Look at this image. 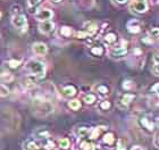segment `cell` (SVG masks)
I'll use <instances>...</instances> for the list:
<instances>
[{
	"mask_svg": "<svg viewBox=\"0 0 159 150\" xmlns=\"http://www.w3.org/2000/svg\"><path fill=\"white\" fill-rule=\"evenodd\" d=\"M41 0H27V5H29V11L32 13V9H35L40 5Z\"/></svg>",
	"mask_w": 159,
	"mask_h": 150,
	"instance_id": "obj_31",
	"label": "cell"
},
{
	"mask_svg": "<svg viewBox=\"0 0 159 150\" xmlns=\"http://www.w3.org/2000/svg\"><path fill=\"white\" fill-rule=\"evenodd\" d=\"M76 93H77V90L74 85H67V87H64L61 89V94L65 98H72Z\"/></svg>",
	"mask_w": 159,
	"mask_h": 150,
	"instance_id": "obj_17",
	"label": "cell"
},
{
	"mask_svg": "<svg viewBox=\"0 0 159 150\" xmlns=\"http://www.w3.org/2000/svg\"><path fill=\"white\" fill-rule=\"evenodd\" d=\"M114 1H116L117 3H125V2H127V0H114Z\"/></svg>",
	"mask_w": 159,
	"mask_h": 150,
	"instance_id": "obj_46",
	"label": "cell"
},
{
	"mask_svg": "<svg viewBox=\"0 0 159 150\" xmlns=\"http://www.w3.org/2000/svg\"><path fill=\"white\" fill-rule=\"evenodd\" d=\"M142 53H143V51L140 49L139 47L133 50V55H134V56H142Z\"/></svg>",
	"mask_w": 159,
	"mask_h": 150,
	"instance_id": "obj_41",
	"label": "cell"
},
{
	"mask_svg": "<svg viewBox=\"0 0 159 150\" xmlns=\"http://www.w3.org/2000/svg\"><path fill=\"white\" fill-rule=\"evenodd\" d=\"M49 137V132L44 130H39L37 132V138L38 139H41V138H48Z\"/></svg>",
	"mask_w": 159,
	"mask_h": 150,
	"instance_id": "obj_37",
	"label": "cell"
},
{
	"mask_svg": "<svg viewBox=\"0 0 159 150\" xmlns=\"http://www.w3.org/2000/svg\"><path fill=\"white\" fill-rule=\"evenodd\" d=\"M14 80H15V76L9 72H2L0 74V81L3 83H11Z\"/></svg>",
	"mask_w": 159,
	"mask_h": 150,
	"instance_id": "obj_21",
	"label": "cell"
},
{
	"mask_svg": "<svg viewBox=\"0 0 159 150\" xmlns=\"http://www.w3.org/2000/svg\"><path fill=\"white\" fill-rule=\"evenodd\" d=\"M24 150H39L40 149V144L37 140L34 139H29L24 142L23 144Z\"/></svg>",
	"mask_w": 159,
	"mask_h": 150,
	"instance_id": "obj_18",
	"label": "cell"
},
{
	"mask_svg": "<svg viewBox=\"0 0 159 150\" xmlns=\"http://www.w3.org/2000/svg\"><path fill=\"white\" fill-rule=\"evenodd\" d=\"M46 148L48 150H52V149H55V143H53L52 141H48L46 143Z\"/></svg>",
	"mask_w": 159,
	"mask_h": 150,
	"instance_id": "obj_42",
	"label": "cell"
},
{
	"mask_svg": "<svg viewBox=\"0 0 159 150\" xmlns=\"http://www.w3.org/2000/svg\"><path fill=\"white\" fill-rule=\"evenodd\" d=\"M140 124H141V126H142L143 129H146V130L149 131V132H152V131L155 130L153 120H150L149 117L143 116L142 118H140Z\"/></svg>",
	"mask_w": 159,
	"mask_h": 150,
	"instance_id": "obj_14",
	"label": "cell"
},
{
	"mask_svg": "<svg viewBox=\"0 0 159 150\" xmlns=\"http://www.w3.org/2000/svg\"><path fill=\"white\" fill-rule=\"evenodd\" d=\"M102 141L106 144H108V146H111V144H114V142H115V137H114L113 133H107L103 135Z\"/></svg>",
	"mask_w": 159,
	"mask_h": 150,
	"instance_id": "obj_30",
	"label": "cell"
},
{
	"mask_svg": "<svg viewBox=\"0 0 159 150\" xmlns=\"http://www.w3.org/2000/svg\"><path fill=\"white\" fill-rule=\"evenodd\" d=\"M149 1L152 6H156V5H158V2H159V0H149Z\"/></svg>",
	"mask_w": 159,
	"mask_h": 150,
	"instance_id": "obj_45",
	"label": "cell"
},
{
	"mask_svg": "<svg viewBox=\"0 0 159 150\" xmlns=\"http://www.w3.org/2000/svg\"><path fill=\"white\" fill-rule=\"evenodd\" d=\"M129 9L135 14H143L148 10L147 0H133L129 5Z\"/></svg>",
	"mask_w": 159,
	"mask_h": 150,
	"instance_id": "obj_5",
	"label": "cell"
},
{
	"mask_svg": "<svg viewBox=\"0 0 159 150\" xmlns=\"http://www.w3.org/2000/svg\"><path fill=\"white\" fill-rule=\"evenodd\" d=\"M99 108H100V110H103V111L110 110V108H111V102H110L109 100L103 99L102 101H100V103H99Z\"/></svg>",
	"mask_w": 159,
	"mask_h": 150,
	"instance_id": "obj_27",
	"label": "cell"
},
{
	"mask_svg": "<svg viewBox=\"0 0 159 150\" xmlns=\"http://www.w3.org/2000/svg\"><path fill=\"white\" fill-rule=\"evenodd\" d=\"M51 1H52V2H55V3H58V2H60L61 0H51Z\"/></svg>",
	"mask_w": 159,
	"mask_h": 150,
	"instance_id": "obj_47",
	"label": "cell"
},
{
	"mask_svg": "<svg viewBox=\"0 0 159 150\" xmlns=\"http://www.w3.org/2000/svg\"><path fill=\"white\" fill-rule=\"evenodd\" d=\"M10 13H11V16L13 15H16V14L22 13V7L20 5H13L11 8H10Z\"/></svg>",
	"mask_w": 159,
	"mask_h": 150,
	"instance_id": "obj_35",
	"label": "cell"
},
{
	"mask_svg": "<svg viewBox=\"0 0 159 150\" xmlns=\"http://www.w3.org/2000/svg\"><path fill=\"white\" fill-rule=\"evenodd\" d=\"M153 60V65H159V57H158V50H156V52L152 57Z\"/></svg>",
	"mask_w": 159,
	"mask_h": 150,
	"instance_id": "obj_40",
	"label": "cell"
},
{
	"mask_svg": "<svg viewBox=\"0 0 159 150\" xmlns=\"http://www.w3.org/2000/svg\"><path fill=\"white\" fill-rule=\"evenodd\" d=\"M90 53L94 57H101L105 53V48L102 46H91L90 48Z\"/></svg>",
	"mask_w": 159,
	"mask_h": 150,
	"instance_id": "obj_20",
	"label": "cell"
},
{
	"mask_svg": "<svg viewBox=\"0 0 159 150\" xmlns=\"http://www.w3.org/2000/svg\"><path fill=\"white\" fill-rule=\"evenodd\" d=\"M131 150H146V149H144L142 146H134V147H132Z\"/></svg>",
	"mask_w": 159,
	"mask_h": 150,
	"instance_id": "obj_44",
	"label": "cell"
},
{
	"mask_svg": "<svg viewBox=\"0 0 159 150\" xmlns=\"http://www.w3.org/2000/svg\"><path fill=\"white\" fill-rule=\"evenodd\" d=\"M142 24L140 22L139 20H135V18H133V20H129L126 24V29L129 31L131 34H138L140 33L141 31H142Z\"/></svg>",
	"mask_w": 159,
	"mask_h": 150,
	"instance_id": "obj_6",
	"label": "cell"
},
{
	"mask_svg": "<svg viewBox=\"0 0 159 150\" xmlns=\"http://www.w3.org/2000/svg\"><path fill=\"white\" fill-rule=\"evenodd\" d=\"M70 142L67 138H63V139H60V140L58 141V147H59L60 149L66 150L70 148Z\"/></svg>",
	"mask_w": 159,
	"mask_h": 150,
	"instance_id": "obj_29",
	"label": "cell"
},
{
	"mask_svg": "<svg viewBox=\"0 0 159 150\" xmlns=\"http://www.w3.org/2000/svg\"><path fill=\"white\" fill-rule=\"evenodd\" d=\"M11 24L20 32H26L27 31V18L23 13L13 15L11 16Z\"/></svg>",
	"mask_w": 159,
	"mask_h": 150,
	"instance_id": "obj_4",
	"label": "cell"
},
{
	"mask_svg": "<svg viewBox=\"0 0 159 150\" xmlns=\"http://www.w3.org/2000/svg\"><path fill=\"white\" fill-rule=\"evenodd\" d=\"M116 149L117 150H126V143L123 139H119V140L117 141V148Z\"/></svg>",
	"mask_w": 159,
	"mask_h": 150,
	"instance_id": "obj_38",
	"label": "cell"
},
{
	"mask_svg": "<svg viewBox=\"0 0 159 150\" xmlns=\"http://www.w3.org/2000/svg\"><path fill=\"white\" fill-rule=\"evenodd\" d=\"M59 33L63 38H70L74 34V31L70 26H66L65 25V26H61L59 29Z\"/></svg>",
	"mask_w": 159,
	"mask_h": 150,
	"instance_id": "obj_22",
	"label": "cell"
},
{
	"mask_svg": "<svg viewBox=\"0 0 159 150\" xmlns=\"http://www.w3.org/2000/svg\"><path fill=\"white\" fill-rule=\"evenodd\" d=\"M90 130H91V129H89V127L80 126V127H76V129L74 130V134H75L77 138H86L88 135H89Z\"/></svg>",
	"mask_w": 159,
	"mask_h": 150,
	"instance_id": "obj_19",
	"label": "cell"
},
{
	"mask_svg": "<svg viewBox=\"0 0 159 150\" xmlns=\"http://www.w3.org/2000/svg\"><path fill=\"white\" fill-rule=\"evenodd\" d=\"M83 101H84L86 105H93V103L97 101V96L93 93H88L83 97Z\"/></svg>",
	"mask_w": 159,
	"mask_h": 150,
	"instance_id": "obj_24",
	"label": "cell"
},
{
	"mask_svg": "<svg viewBox=\"0 0 159 150\" xmlns=\"http://www.w3.org/2000/svg\"><path fill=\"white\" fill-rule=\"evenodd\" d=\"M32 50H33L34 55H37V56H46L47 53H48V47H47L46 43H43V42H35V43L32 46Z\"/></svg>",
	"mask_w": 159,
	"mask_h": 150,
	"instance_id": "obj_10",
	"label": "cell"
},
{
	"mask_svg": "<svg viewBox=\"0 0 159 150\" xmlns=\"http://www.w3.org/2000/svg\"><path fill=\"white\" fill-rule=\"evenodd\" d=\"M149 37L151 38V39H153V40H157L159 37V30L158 27H153V29H151V30L149 31Z\"/></svg>",
	"mask_w": 159,
	"mask_h": 150,
	"instance_id": "obj_33",
	"label": "cell"
},
{
	"mask_svg": "<svg viewBox=\"0 0 159 150\" xmlns=\"http://www.w3.org/2000/svg\"><path fill=\"white\" fill-rule=\"evenodd\" d=\"M152 144H153V147L156 148V149L159 147V138H158V133L155 134V138H153Z\"/></svg>",
	"mask_w": 159,
	"mask_h": 150,
	"instance_id": "obj_39",
	"label": "cell"
},
{
	"mask_svg": "<svg viewBox=\"0 0 159 150\" xmlns=\"http://www.w3.org/2000/svg\"><path fill=\"white\" fill-rule=\"evenodd\" d=\"M158 88H159V84L158 83H155V85H153V87H151L150 91H151L152 93H155V94H158Z\"/></svg>",
	"mask_w": 159,
	"mask_h": 150,
	"instance_id": "obj_43",
	"label": "cell"
},
{
	"mask_svg": "<svg viewBox=\"0 0 159 150\" xmlns=\"http://www.w3.org/2000/svg\"><path fill=\"white\" fill-rule=\"evenodd\" d=\"M93 90L96 91L101 98H106L110 94V89L109 87H107L106 84H96L93 87Z\"/></svg>",
	"mask_w": 159,
	"mask_h": 150,
	"instance_id": "obj_11",
	"label": "cell"
},
{
	"mask_svg": "<svg viewBox=\"0 0 159 150\" xmlns=\"http://www.w3.org/2000/svg\"><path fill=\"white\" fill-rule=\"evenodd\" d=\"M1 16H2V14H1V11H0V18H1Z\"/></svg>",
	"mask_w": 159,
	"mask_h": 150,
	"instance_id": "obj_48",
	"label": "cell"
},
{
	"mask_svg": "<svg viewBox=\"0 0 159 150\" xmlns=\"http://www.w3.org/2000/svg\"><path fill=\"white\" fill-rule=\"evenodd\" d=\"M107 53H108V56L111 59L115 60L125 58L126 55H127V42L124 40H120V44L119 46H111V47H109Z\"/></svg>",
	"mask_w": 159,
	"mask_h": 150,
	"instance_id": "obj_3",
	"label": "cell"
},
{
	"mask_svg": "<svg viewBox=\"0 0 159 150\" xmlns=\"http://www.w3.org/2000/svg\"><path fill=\"white\" fill-rule=\"evenodd\" d=\"M53 17L52 10L48 9V8H41L38 11H35V18H37L39 22H42V20H49Z\"/></svg>",
	"mask_w": 159,
	"mask_h": 150,
	"instance_id": "obj_7",
	"label": "cell"
},
{
	"mask_svg": "<svg viewBox=\"0 0 159 150\" xmlns=\"http://www.w3.org/2000/svg\"><path fill=\"white\" fill-rule=\"evenodd\" d=\"M25 70L26 72L34 75V76L42 79L46 75V65L38 59H30L25 64Z\"/></svg>",
	"mask_w": 159,
	"mask_h": 150,
	"instance_id": "obj_2",
	"label": "cell"
},
{
	"mask_svg": "<svg viewBox=\"0 0 159 150\" xmlns=\"http://www.w3.org/2000/svg\"><path fill=\"white\" fill-rule=\"evenodd\" d=\"M80 149L81 150H94V144L88 140H84L80 143Z\"/></svg>",
	"mask_w": 159,
	"mask_h": 150,
	"instance_id": "obj_25",
	"label": "cell"
},
{
	"mask_svg": "<svg viewBox=\"0 0 159 150\" xmlns=\"http://www.w3.org/2000/svg\"><path fill=\"white\" fill-rule=\"evenodd\" d=\"M39 31L42 34H50L55 31V23L52 20H42L39 24Z\"/></svg>",
	"mask_w": 159,
	"mask_h": 150,
	"instance_id": "obj_8",
	"label": "cell"
},
{
	"mask_svg": "<svg viewBox=\"0 0 159 150\" xmlns=\"http://www.w3.org/2000/svg\"><path fill=\"white\" fill-rule=\"evenodd\" d=\"M96 5V0H76L77 8L82 10H89L92 9Z\"/></svg>",
	"mask_w": 159,
	"mask_h": 150,
	"instance_id": "obj_12",
	"label": "cell"
},
{
	"mask_svg": "<svg viewBox=\"0 0 159 150\" xmlns=\"http://www.w3.org/2000/svg\"><path fill=\"white\" fill-rule=\"evenodd\" d=\"M117 40H118L117 34L114 33V32H109V33H107L106 35L103 37V41H105V43H106L107 46H109V47L115 46L116 42H117Z\"/></svg>",
	"mask_w": 159,
	"mask_h": 150,
	"instance_id": "obj_15",
	"label": "cell"
},
{
	"mask_svg": "<svg viewBox=\"0 0 159 150\" xmlns=\"http://www.w3.org/2000/svg\"><path fill=\"white\" fill-rule=\"evenodd\" d=\"M38 80H40L39 77L34 76V75H31V74H29L27 76L23 77L22 79V85H23L25 89H33V88H35V85H37V82Z\"/></svg>",
	"mask_w": 159,
	"mask_h": 150,
	"instance_id": "obj_9",
	"label": "cell"
},
{
	"mask_svg": "<svg viewBox=\"0 0 159 150\" xmlns=\"http://www.w3.org/2000/svg\"><path fill=\"white\" fill-rule=\"evenodd\" d=\"M20 64H22V61H20V60L10 59L9 61H8V66H9L10 68H17V67L20 66Z\"/></svg>",
	"mask_w": 159,
	"mask_h": 150,
	"instance_id": "obj_36",
	"label": "cell"
},
{
	"mask_svg": "<svg viewBox=\"0 0 159 150\" xmlns=\"http://www.w3.org/2000/svg\"><path fill=\"white\" fill-rule=\"evenodd\" d=\"M83 29H84L83 31H85L90 37H92V35H94V34L98 32V24H97L96 22H86V23L84 24Z\"/></svg>",
	"mask_w": 159,
	"mask_h": 150,
	"instance_id": "obj_13",
	"label": "cell"
},
{
	"mask_svg": "<svg viewBox=\"0 0 159 150\" xmlns=\"http://www.w3.org/2000/svg\"><path fill=\"white\" fill-rule=\"evenodd\" d=\"M74 35L77 39H88V38H91L89 34L86 33L85 31H79V32H74Z\"/></svg>",
	"mask_w": 159,
	"mask_h": 150,
	"instance_id": "obj_34",
	"label": "cell"
},
{
	"mask_svg": "<svg viewBox=\"0 0 159 150\" xmlns=\"http://www.w3.org/2000/svg\"><path fill=\"white\" fill-rule=\"evenodd\" d=\"M103 130V127H101V126H99V127H94V129H92V130H90V133H89V135H90V139H97V138L99 137L100 135V133H101V131Z\"/></svg>",
	"mask_w": 159,
	"mask_h": 150,
	"instance_id": "obj_26",
	"label": "cell"
},
{
	"mask_svg": "<svg viewBox=\"0 0 159 150\" xmlns=\"http://www.w3.org/2000/svg\"><path fill=\"white\" fill-rule=\"evenodd\" d=\"M33 111L37 116H48L53 113V106L50 102V100L39 99L34 98L33 99Z\"/></svg>",
	"mask_w": 159,
	"mask_h": 150,
	"instance_id": "obj_1",
	"label": "cell"
},
{
	"mask_svg": "<svg viewBox=\"0 0 159 150\" xmlns=\"http://www.w3.org/2000/svg\"><path fill=\"white\" fill-rule=\"evenodd\" d=\"M122 88L125 91H134L135 90V83L131 80H125L122 83Z\"/></svg>",
	"mask_w": 159,
	"mask_h": 150,
	"instance_id": "obj_23",
	"label": "cell"
},
{
	"mask_svg": "<svg viewBox=\"0 0 159 150\" xmlns=\"http://www.w3.org/2000/svg\"><path fill=\"white\" fill-rule=\"evenodd\" d=\"M134 99H135V96L133 93H124L119 99V105H122L124 108H126Z\"/></svg>",
	"mask_w": 159,
	"mask_h": 150,
	"instance_id": "obj_16",
	"label": "cell"
},
{
	"mask_svg": "<svg viewBox=\"0 0 159 150\" xmlns=\"http://www.w3.org/2000/svg\"><path fill=\"white\" fill-rule=\"evenodd\" d=\"M52 150H55V149H52Z\"/></svg>",
	"mask_w": 159,
	"mask_h": 150,
	"instance_id": "obj_49",
	"label": "cell"
},
{
	"mask_svg": "<svg viewBox=\"0 0 159 150\" xmlns=\"http://www.w3.org/2000/svg\"><path fill=\"white\" fill-rule=\"evenodd\" d=\"M9 94V89L3 83H0V97H7Z\"/></svg>",
	"mask_w": 159,
	"mask_h": 150,
	"instance_id": "obj_32",
	"label": "cell"
},
{
	"mask_svg": "<svg viewBox=\"0 0 159 150\" xmlns=\"http://www.w3.org/2000/svg\"><path fill=\"white\" fill-rule=\"evenodd\" d=\"M81 101H80L79 99H73L70 100V101H68V107H70L72 110H79L80 108H81Z\"/></svg>",
	"mask_w": 159,
	"mask_h": 150,
	"instance_id": "obj_28",
	"label": "cell"
}]
</instances>
